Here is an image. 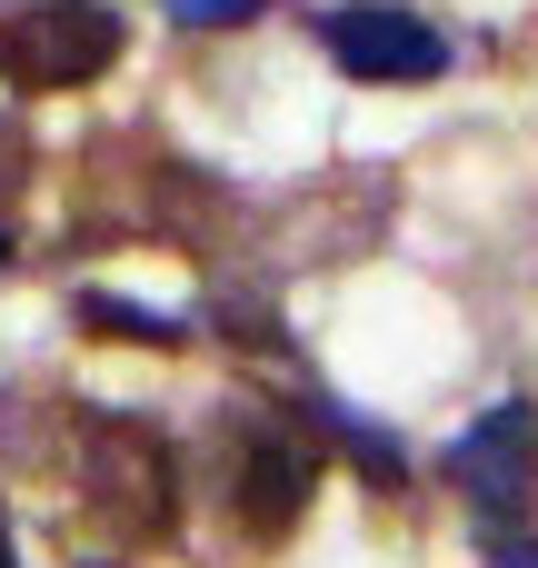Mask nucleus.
<instances>
[{"mask_svg":"<svg viewBox=\"0 0 538 568\" xmlns=\"http://www.w3.org/2000/svg\"><path fill=\"white\" fill-rule=\"evenodd\" d=\"M180 519V459L150 419H80V459H70V549L80 568H130L140 549H160Z\"/></svg>","mask_w":538,"mask_h":568,"instance_id":"1","label":"nucleus"},{"mask_svg":"<svg viewBox=\"0 0 538 568\" xmlns=\"http://www.w3.org/2000/svg\"><path fill=\"white\" fill-rule=\"evenodd\" d=\"M220 479H230V519L250 539H290L319 499V449L280 399H230L220 419Z\"/></svg>","mask_w":538,"mask_h":568,"instance_id":"2","label":"nucleus"},{"mask_svg":"<svg viewBox=\"0 0 538 568\" xmlns=\"http://www.w3.org/2000/svg\"><path fill=\"white\" fill-rule=\"evenodd\" d=\"M120 10L110 0H20L0 20V80L50 100V90H90L110 60H120Z\"/></svg>","mask_w":538,"mask_h":568,"instance_id":"3","label":"nucleus"},{"mask_svg":"<svg viewBox=\"0 0 538 568\" xmlns=\"http://www.w3.org/2000/svg\"><path fill=\"white\" fill-rule=\"evenodd\" d=\"M319 50H329L349 80H369V90H419V80L449 70V40H439L419 10H399V0H349V10H329V20H319Z\"/></svg>","mask_w":538,"mask_h":568,"instance_id":"4","label":"nucleus"},{"mask_svg":"<svg viewBox=\"0 0 538 568\" xmlns=\"http://www.w3.org/2000/svg\"><path fill=\"white\" fill-rule=\"evenodd\" d=\"M529 469H538V419H529V399L489 409V419H479V429H459V449H449V479L479 499V519H509V509L529 499Z\"/></svg>","mask_w":538,"mask_h":568,"instance_id":"5","label":"nucleus"},{"mask_svg":"<svg viewBox=\"0 0 538 568\" xmlns=\"http://www.w3.org/2000/svg\"><path fill=\"white\" fill-rule=\"evenodd\" d=\"M80 329H100V339H150V349H180V339H190L180 320H160V310H130V300H100V290L80 300Z\"/></svg>","mask_w":538,"mask_h":568,"instance_id":"6","label":"nucleus"},{"mask_svg":"<svg viewBox=\"0 0 538 568\" xmlns=\"http://www.w3.org/2000/svg\"><path fill=\"white\" fill-rule=\"evenodd\" d=\"M260 0H170V20H190V30H240Z\"/></svg>","mask_w":538,"mask_h":568,"instance_id":"7","label":"nucleus"},{"mask_svg":"<svg viewBox=\"0 0 538 568\" xmlns=\"http://www.w3.org/2000/svg\"><path fill=\"white\" fill-rule=\"evenodd\" d=\"M489 568H538V539H509V529H489Z\"/></svg>","mask_w":538,"mask_h":568,"instance_id":"8","label":"nucleus"},{"mask_svg":"<svg viewBox=\"0 0 538 568\" xmlns=\"http://www.w3.org/2000/svg\"><path fill=\"white\" fill-rule=\"evenodd\" d=\"M0 568H20V549H10V519H0Z\"/></svg>","mask_w":538,"mask_h":568,"instance_id":"9","label":"nucleus"},{"mask_svg":"<svg viewBox=\"0 0 538 568\" xmlns=\"http://www.w3.org/2000/svg\"><path fill=\"white\" fill-rule=\"evenodd\" d=\"M0 260H10V240H0Z\"/></svg>","mask_w":538,"mask_h":568,"instance_id":"10","label":"nucleus"}]
</instances>
